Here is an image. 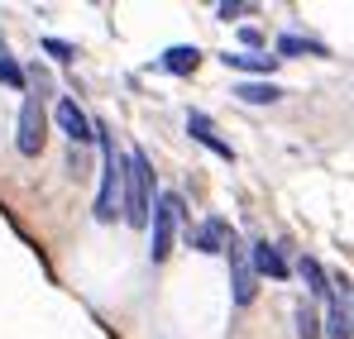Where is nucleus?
<instances>
[{"label":"nucleus","instance_id":"10","mask_svg":"<svg viewBox=\"0 0 354 339\" xmlns=\"http://www.w3.org/2000/svg\"><path fill=\"white\" fill-rule=\"evenodd\" d=\"M225 67H235V72H259L263 81H268V72L278 67V53H259V48H244V53H221Z\"/></svg>","mask_w":354,"mask_h":339},{"label":"nucleus","instance_id":"5","mask_svg":"<svg viewBox=\"0 0 354 339\" xmlns=\"http://www.w3.org/2000/svg\"><path fill=\"white\" fill-rule=\"evenodd\" d=\"M225 258H230V296H235V306H249V301L259 296V273H254L249 249H244V239H239V234H230Z\"/></svg>","mask_w":354,"mask_h":339},{"label":"nucleus","instance_id":"12","mask_svg":"<svg viewBox=\"0 0 354 339\" xmlns=\"http://www.w3.org/2000/svg\"><path fill=\"white\" fill-rule=\"evenodd\" d=\"M235 96L244 101V106H273V101H283V86L268 77V81H239Z\"/></svg>","mask_w":354,"mask_h":339},{"label":"nucleus","instance_id":"9","mask_svg":"<svg viewBox=\"0 0 354 339\" xmlns=\"http://www.w3.org/2000/svg\"><path fill=\"white\" fill-rule=\"evenodd\" d=\"M249 263H254V273H259V278L288 282V258H283L273 244H254V249H249Z\"/></svg>","mask_w":354,"mask_h":339},{"label":"nucleus","instance_id":"20","mask_svg":"<svg viewBox=\"0 0 354 339\" xmlns=\"http://www.w3.org/2000/svg\"><path fill=\"white\" fill-rule=\"evenodd\" d=\"M239 39H244V48H259V43H263V34H259V29H244Z\"/></svg>","mask_w":354,"mask_h":339},{"label":"nucleus","instance_id":"3","mask_svg":"<svg viewBox=\"0 0 354 339\" xmlns=\"http://www.w3.org/2000/svg\"><path fill=\"white\" fill-rule=\"evenodd\" d=\"M182 220H187V201L177 191H163L153 201V234H149V258L153 263H163L173 253V239H177V225Z\"/></svg>","mask_w":354,"mask_h":339},{"label":"nucleus","instance_id":"16","mask_svg":"<svg viewBox=\"0 0 354 339\" xmlns=\"http://www.w3.org/2000/svg\"><path fill=\"white\" fill-rule=\"evenodd\" d=\"M297 339H321V311L311 301H297Z\"/></svg>","mask_w":354,"mask_h":339},{"label":"nucleus","instance_id":"15","mask_svg":"<svg viewBox=\"0 0 354 339\" xmlns=\"http://www.w3.org/2000/svg\"><path fill=\"white\" fill-rule=\"evenodd\" d=\"M278 57H326V48L316 39H297V34H283L278 39Z\"/></svg>","mask_w":354,"mask_h":339},{"label":"nucleus","instance_id":"11","mask_svg":"<svg viewBox=\"0 0 354 339\" xmlns=\"http://www.w3.org/2000/svg\"><path fill=\"white\" fill-rule=\"evenodd\" d=\"M230 234H235V229L225 225L221 215H211L206 225H201L196 234H192V244H196L201 253H225V244H230Z\"/></svg>","mask_w":354,"mask_h":339},{"label":"nucleus","instance_id":"2","mask_svg":"<svg viewBox=\"0 0 354 339\" xmlns=\"http://www.w3.org/2000/svg\"><path fill=\"white\" fill-rule=\"evenodd\" d=\"M124 220L134 229H144L153 220V168H149L144 148L124 153Z\"/></svg>","mask_w":354,"mask_h":339},{"label":"nucleus","instance_id":"1","mask_svg":"<svg viewBox=\"0 0 354 339\" xmlns=\"http://www.w3.org/2000/svg\"><path fill=\"white\" fill-rule=\"evenodd\" d=\"M96 144H101V191H96V220L111 225L124 211V158L115 153V139L106 124H96Z\"/></svg>","mask_w":354,"mask_h":339},{"label":"nucleus","instance_id":"4","mask_svg":"<svg viewBox=\"0 0 354 339\" xmlns=\"http://www.w3.org/2000/svg\"><path fill=\"white\" fill-rule=\"evenodd\" d=\"M350 278H330V296H326V325H321V335L326 339H354V311H350Z\"/></svg>","mask_w":354,"mask_h":339},{"label":"nucleus","instance_id":"8","mask_svg":"<svg viewBox=\"0 0 354 339\" xmlns=\"http://www.w3.org/2000/svg\"><path fill=\"white\" fill-rule=\"evenodd\" d=\"M187 129H192V139H196V144H206V148H211V153H221L225 163L235 158V148H230V144H225V139L216 134V124H211V115L192 110V115H187Z\"/></svg>","mask_w":354,"mask_h":339},{"label":"nucleus","instance_id":"18","mask_svg":"<svg viewBox=\"0 0 354 339\" xmlns=\"http://www.w3.org/2000/svg\"><path fill=\"white\" fill-rule=\"evenodd\" d=\"M44 53H53L58 62H72V57H77V48H72V43H62V39H44Z\"/></svg>","mask_w":354,"mask_h":339},{"label":"nucleus","instance_id":"14","mask_svg":"<svg viewBox=\"0 0 354 339\" xmlns=\"http://www.w3.org/2000/svg\"><path fill=\"white\" fill-rule=\"evenodd\" d=\"M297 273H301V282H306L311 296H330V278H326V268H321L311 253H301V258H297Z\"/></svg>","mask_w":354,"mask_h":339},{"label":"nucleus","instance_id":"17","mask_svg":"<svg viewBox=\"0 0 354 339\" xmlns=\"http://www.w3.org/2000/svg\"><path fill=\"white\" fill-rule=\"evenodd\" d=\"M0 81H5L10 91H24V86H29V77H24V67L15 62V53H10V48H0Z\"/></svg>","mask_w":354,"mask_h":339},{"label":"nucleus","instance_id":"19","mask_svg":"<svg viewBox=\"0 0 354 339\" xmlns=\"http://www.w3.org/2000/svg\"><path fill=\"white\" fill-rule=\"evenodd\" d=\"M216 14H221V19H239V14H249V5H244V0H221Z\"/></svg>","mask_w":354,"mask_h":339},{"label":"nucleus","instance_id":"7","mask_svg":"<svg viewBox=\"0 0 354 339\" xmlns=\"http://www.w3.org/2000/svg\"><path fill=\"white\" fill-rule=\"evenodd\" d=\"M53 119H58V129L72 139V148H82V144H91L96 139V124L82 115V106L72 101V96H62L58 106H53Z\"/></svg>","mask_w":354,"mask_h":339},{"label":"nucleus","instance_id":"13","mask_svg":"<svg viewBox=\"0 0 354 339\" xmlns=\"http://www.w3.org/2000/svg\"><path fill=\"white\" fill-rule=\"evenodd\" d=\"M196 62H201V53H196L192 43H177V48H168V53L158 57V67H163V72H173V77H187V72H196Z\"/></svg>","mask_w":354,"mask_h":339},{"label":"nucleus","instance_id":"6","mask_svg":"<svg viewBox=\"0 0 354 339\" xmlns=\"http://www.w3.org/2000/svg\"><path fill=\"white\" fill-rule=\"evenodd\" d=\"M44 139H48V119H44L39 96H29L24 110H19V134H15V144H19L24 158H39V153H44Z\"/></svg>","mask_w":354,"mask_h":339}]
</instances>
